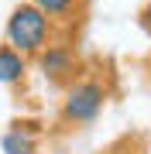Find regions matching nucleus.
<instances>
[{
  "label": "nucleus",
  "instance_id": "3",
  "mask_svg": "<svg viewBox=\"0 0 151 154\" xmlns=\"http://www.w3.org/2000/svg\"><path fill=\"white\" fill-rule=\"evenodd\" d=\"M41 69H45V75L62 79L65 72H72V51L65 45H52L48 51H41Z\"/></svg>",
  "mask_w": 151,
  "mask_h": 154
},
{
  "label": "nucleus",
  "instance_id": "2",
  "mask_svg": "<svg viewBox=\"0 0 151 154\" xmlns=\"http://www.w3.org/2000/svg\"><path fill=\"white\" fill-rule=\"evenodd\" d=\"M103 86L93 82V79H86V82H76L72 89L65 93V106H62V116H65L69 123H90L96 120V113H100L103 106Z\"/></svg>",
  "mask_w": 151,
  "mask_h": 154
},
{
  "label": "nucleus",
  "instance_id": "7",
  "mask_svg": "<svg viewBox=\"0 0 151 154\" xmlns=\"http://www.w3.org/2000/svg\"><path fill=\"white\" fill-rule=\"evenodd\" d=\"M144 21H148V24H151V4H148V7H144Z\"/></svg>",
  "mask_w": 151,
  "mask_h": 154
},
{
  "label": "nucleus",
  "instance_id": "4",
  "mask_svg": "<svg viewBox=\"0 0 151 154\" xmlns=\"http://www.w3.org/2000/svg\"><path fill=\"white\" fill-rule=\"evenodd\" d=\"M24 69H28L24 55L14 51L11 45H4V48H0V82H21Z\"/></svg>",
  "mask_w": 151,
  "mask_h": 154
},
{
  "label": "nucleus",
  "instance_id": "5",
  "mask_svg": "<svg viewBox=\"0 0 151 154\" xmlns=\"http://www.w3.org/2000/svg\"><path fill=\"white\" fill-rule=\"evenodd\" d=\"M4 151H7V154H34V140H31V134L11 130V134L4 137Z\"/></svg>",
  "mask_w": 151,
  "mask_h": 154
},
{
  "label": "nucleus",
  "instance_id": "6",
  "mask_svg": "<svg viewBox=\"0 0 151 154\" xmlns=\"http://www.w3.org/2000/svg\"><path fill=\"white\" fill-rule=\"evenodd\" d=\"M31 4L52 21V17H69L72 7H76V0H31Z\"/></svg>",
  "mask_w": 151,
  "mask_h": 154
},
{
  "label": "nucleus",
  "instance_id": "1",
  "mask_svg": "<svg viewBox=\"0 0 151 154\" xmlns=\"http://www.w3.org/2000/svg\"><path fill=\"white\" fill-rule=\"evenodd\" d=\"M52 34V21L38 11L34 4H21L14 7L11 21H7V45L21 55H31V51H45Z\"/></svg>",
  "mask_w": 151,
  "mask_h": 154
}]
</instances>
